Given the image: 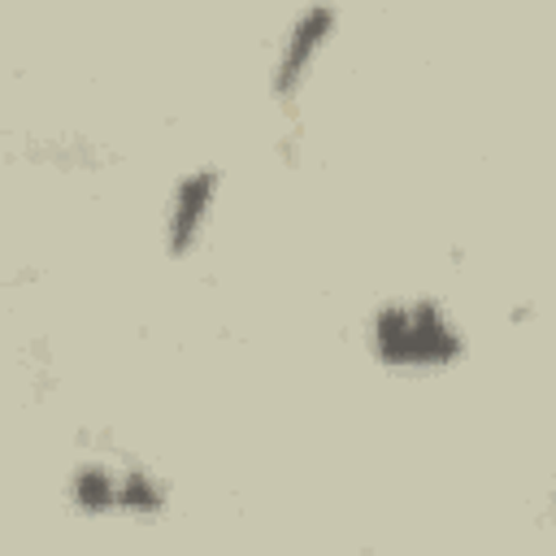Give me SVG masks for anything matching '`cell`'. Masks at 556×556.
I'll use <instances>...</instances> for the list:
<instances>
[{"instance_id": "cell-3", "label": "cell", "mask_w": 556, "mask_h": 556, "mask_svg": "<svg viewBox=\"0 0 556 556\" xmlns=\"http://www.w3.org/2000/svg\"><path fill=\"white\" fill-rule=\"evenodd\" d=\"M217 191H222L217 165L191 169V174L169 191V204H165V252H169V256L195 252V243L204 239V230H208V222H213Z\"/></svg>"}, {"instance_id": "cell-2", "label": "cell", "mask_w": 556, "mask_h": 556, "mask_svg": "<svg viewBox=\"0 0 556 556\" xmlns=\"http://www.w3.org/2000/svg\"><path fill=\"white\" fill-rule=\"evenodd\" d=\"M334 26H339V9L326 4V0H313V4H304V9L295 13V22L287 26V35H282V43H278L274 70H269V91H274L278 100H291V96L308 83V74H313V65H317V56L326 52Z\"/></svg>"}, {"instance_id": "cell-4", "label": "cell", "mask_w": 556, "mask_h": 556, "mask_svg": "<svg viewBox=\"0 0 556 556\" xmlns=\"http://www.w3.org/2000/svg\"><path fill=\"white\" fill-rule=\"evenodd\" d=\"M65 491H70V504L83 517L117 513V465H109V460H83V465H74Z\"/></svg>"}, {"instance_id": "cell-1", "label": "cell", "mask_w": 556, "mask_h": 556, "mask_svg": "<svg viewBox=\"0 0 556 556\" xmlns=\"http://www.w3.org/2000/svg\"><path fill=\"white\" fill-rule=\"evenodd\" d=\"M365 348L378 365L400 374H434L465 361V330L434 295H400L382 300L369 313Z\"/></svg>"}, {"instance_id": "cell-5", "label": "cell", "mask_w": 556, "mask_h": 556, "mask_svg": "<svg viewBox=\"0 0 556 556\" xmlns=\"http://www.w3.org/2000/svg\"><path fill=\"white\" fill-rule=\"evenodd\" d=\"M165 508H169V486L148 465L122 460L117 465V513H126V517H161Z\"/></svg>"}]
</instances>
